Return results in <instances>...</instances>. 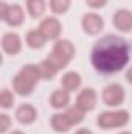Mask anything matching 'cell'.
Here are the masks:
<instances>
[{"label": "cell", "mask_w": 132, "mask_h": 134, "mask_svg": "<svg viewBox=\"0 0 132 134\" xmlns=\"http://www.w3.org/2000/svg\"><path fill=\"white\" fill-rule=\"evenodd\" d=\"M131 59L129 44L117 36L106 34L93 45L90 53V63L101 75H113L121 72Z\"/></svg>", "instance_id": "obj_1"}, {"label": "cell", "mask_w": 132, "mask_h": 134, "mask_svg": "<svg viewBox=\"0 0 132 134\" xmlns=\"http://www.w3.org/2000/svg\"><path fill=\"white\" fill-rule=\"evenodd\" d=\"M75 55H76V48L68 39H58L55 42L50 55L47 56V59L61 72L62 69H65L71 63Z\"/></svg>", "instance_id": "obj_2"}, {"label": "cell", "mask_w": 132, "mask_h": 134, "mask_svg": "<svg viewBox=\"0 0 132 134\" xmlns=\"http://www.w3.org/2000/svg\"><path fill=\"white\" fill-rule=\"evenodd\" d=\"M131 120V114L126 109H110L104 111L97 117V125L101 130H117L124 128Z\"/></svg>", "instance_id": "obj_3"}, {"label": "cell", "mask_w": 132, "mask_h": 134, "mask_svg": "<svg viewBox=\"0 0 132 134\" xmlns=\"http://www.w3.org/2000/svg\"><path fill=\"white\" fill-rule=\"evenodd\" d=\"M0 17L8 27L17 28L25 20V11L20 5H8V3L2 2L0 3Z\"/></svg>", "instance_id": "obj_4"}, {"label": "cell", "mask_w": 132, "mask_h": 134, "mask_svg": "<svg viewBox=\"0 0 132 134\" xmlns=\"http://www.w3.org/2000/svg\"><path fill=\"white\" fill-rule=\"evenodd\" d=\"M101 100L109 108H118L126 100V91L120 83H110L101 91Z\"/></svg>", "instance_id": "obj_5"}, {"label": "cell", "mask_w": 132, "mask_h": 134, "mask_svg": "<svg viewBox=\"0 0 132 134\" xmlns=\"http://www.w3.org/2000/svg\"><path fill=\"white\" fill-rule=\"evenodd\" d=\"M81 28L89 36H97L104 30V19L97 11L86 13L81 19Z\"/></svg>", "instance_id": "obj_6"}, {"label": "cell", "mask_w": 132, "mask_h": 134, "mask_svg": "<svg viewBox=\"0 0 132 134\" xmlns=\"http://www.w3.org/2000/svg\"><path fill=\"white\" fill-rule=\"evenodd\" d=\"M39 31L47 37V41H58L61 39L62 24L58 17H45L39 24Z\"/></svg>", "instance_id": "obj_7"}, {"label": "cell", "mask_w": 132, "mask_h": 134, "mask_svg": "<svg viewBox=\"0 0 132 134\" xmlns=\"http://www.w3.org/2000/svg\"><path fill=\"white\" fill-rule=\"evenodd\" d=\"M22 47H23V42H22V37L20 34L16 33V31H6L2 36V50L9 55V56H16L22 52Z\"/></svg>", "instance_id": "obj_8"}, {"label": "cell", "mask_w": 132, "mask_h": 134, "mask_svg": "<svg viewBox=\"0 0 132 134\" xmlns=\"http://www.w3.org/2000/svg\"><path fill=\"white\" fill-rule=\"evenodd\" d=\"M97 101H98V94L93 87H84L81 89V92L78 94L76 97V106L79 109H82L84 112H90L95 109L97 106Z\"/></svg>", "instance_id": "obj_9"}, {"label": "cell", "mask_w": 132, "mask_h": 134, "mask_svg": "<svg viewBox=\"0 0 132 134\" xmlns=\"http://www.w3.org/2000/svg\"><path fill=\"white\" fill-rule=\"evenodd\" d=\"M113 27L121 33H131L132 31V11L128 8H120L113 13L112 17Z\"/></svg>", "instance_id": "obj_10"}, {"label": "cell", "mask_w": 132, "mask_h": 134, "mask_svg": "<svg viewBox=\"0 0 132 134\" xmlns=\"http://www.w3.org/2000/svg\"><path fill=\"white\" fill-rule=\"evenodd\" d=\"M37 84L33 83L31 80H28L25 75H22L20 72H17L14 76H13V91L20 95V97H28L31 95Z\"/></svg>", "instance_id": "obj_11"}, {"label": "cell", "mask_w": 132, "mask_h": 134, "mask_svg": "<svg viewBox=\"0 0 132 134\" xmlns=\"http://www.w3.org/2000/svg\"><path fill=\"white\" fill-rule=\"evenodd\" d=\"M16 120L20 125H33L34 122L37 120V109L34 108L33 104L30 103H23L16 109Z\"/></svg>", "instance_id": "obj_12"}, {"label": "cell", "mask_w": 132, "mask_h": 134, "mask_svg": "<svg viewBox=\"0 0 132 134\" xmlns=\"http://www.w3.org/2000/svg\"><path fill=\"white\" fill-rule=\"evenodd\" d=\"M70 94L65 91L64 87H59V89H55L51 97H50V106L56 111H62V109H67L68 104H70Z\"/></svg>", "instance_id": "obj_13"}, {"label": "cell", "mask_w": 132, "mask_h": 134, "mask_svg": "<svg viewBox=\"0 0 132 134\" xmlns=\"http://www.w3.org/2000/svg\"><path fill=\"white\" fill-rule=\"evenodd\" d=\"M81 84H82V78H81V75H79L78 72H75V70L65 72V73L62 75V78H61V87H64L68 92H76V91L81 87Z\"/></svg>", "instance_id": "obj_14"}, {"label": "cell", "mask_w": 132, "mask_h": 134, "mask_svg": "<svg viewBox=\"0 0 132 134\" xmlns=\"http://www.w3.org/2000/svg\"><path fill=\"white\" fill-rule=\"evenodd\" d=\"M50 125H51L53 131L61 133V134L70 131V128L73 126V125L70 123L67 114L65 112H62V111H58V112H55V114L51 115V119H50Z\"/></svg>", "instance_id": "obj_15"}, {"label": "cell", "mask_w": 132, "mask_h": 134, "mask_svg": "<svg viewBox=\"0 0 132 134\" xmlns=\"http://www.w3.org/2000/svg\"><path fill=\"white\" fill-rule=\"evenodd\" d=\"M25 5H27V13L33 19H40L45 14L47 8H48L47 0H27Z\"/></svg>", "instance_id": "obj_16"}, {"label": "cell", "mask_w": 132, "mask_h": 134, "mask_svg": "<svg viewBox=\"0 0 132 134\" xmlns=\"http://www.w3.org/2000/svg\"><path fill=\"white\" fill-rule=\"evenodd\" d=\"M25 44H27L30 48H33V50H40V48L47 44V37L39 31V28L30 30V31L27 33V36H25Z\"/></svg>", "instance_id": "obj_17"}, {"label": "cell", "mask_w": 132, "mask_h": 134, "mask_svg": "<svg viewBox=\"0 0 132 134\" xmlns=\"http://www.w3.org/2000/svg\"><path fill=\"white\" fill-rule=\"evenodd\" d=\"M48 8L53 14L62 16L71 8V0H48Z\"/></svg>", "instance_id": "obj_18"}, {"label": "cell", "mask_w": 132, "mask_h": 134, "mask_svg": "<svg viewBox=\"0 0 132 134\" xmlns=\"http://www.w3.org/2000/svg\"><path fill=\"white\" fill-rule=\"evenodd\" d=\"M65 114H67V117H68V120H70V123H71L73 126L82 123V122H84V115H86V112H84L82 109H79L76 104L68 106L65 109Z\"/></svg>", "instance_id": "obj_19"}, {"label": "cell", "mask_w": 132, "mask_h": 134, "mask_svg": "<svg viewBox=\"0 0 132 134\" xmlns=\"http://www.w3.org/2000/svg\"><path fill=\"white\" fill-rule=\"evenodd\" d=\"M39 69H40L42 78H45V80H51V78H55V76L59 73V70L53 66L47 58H45L44 61H40V63H39Z\"/></svg>", "instance_id": "obj_20"}, {"label": "cell", "mask_w": 132, "mask_h": 134, "mask_svg": "<svg viewBox=\"0 0 132 134\" xmlns=\"http://www.w3.org/2000/svg\"><path fill=\"white\" fill-rule=\"evenodd\" d=\"M14 100H16L14 91H9L6 87L2 89V92H0V106H2V109H11L14 106Z\"/></svg>", "instance_id": "obj_21"}, {"label": "cell", "mask_w": 132, "mask_h": 134, "mask_svg": "<svg viewBox=\"0 0 132 134\" xmlns=\"http://www.w3.org/2000/svg\"><path fill=\"white\" fill-rule=\"evenodd\" d=\"M11 128V117L8 114H0V133H8Z\"/></svg>", "instance_id": "obj_22"}, {"label": "cell", "mask_w": 132, "mask_h": 134, "mask_svg": "<svg viewBox=\"0 0 132 134\" xmlns=\"http://www.w3.org/2000/svg\"><path fill=\"white\" fill-rule=\"evenodd\" d=\"M107 2H109V0H86L87 6H89V8H92L93 11H97V9H101V8H104V6L107 5Z\"/></svg>", "instance_id": "obj_23"}, {"label": "cell", "mask_w": 132, "mask_h": 134, "mask_svg": "<svg viewBox=\"0 0 132 134\" xmlns=\"http://www.w3.org/2000/svg\"><path fill=\"white\" fill-rule=\"evenodd\" d=\"M126 80H128L129 84H132V67H129L128 72H126Z\"/></svg>", "instance_id": "obj_24"}, {"label": "cell", "mask_w": 132, "mask_h": 134, "mask_svg": "<svg viewBox=\"0 0 132 134\" xmlns=\"http://www.w3.org/2000/svg\"><path fill=\"white\" fill-rule=\"evenodd\" d=\"M75 134H93V133H92L89 128H79V130H78Z\"/></svg>", "instance_id": "obj_25"}, {"label": "cell", "mask_w": 132, "mask_h": 134, "mask_svg": "<svg viewBox=\"0 0 132 134\" xmlns=\"http://www.w3.org/2000/svg\"><path fill=\"white\" fill-rule=\"evenodd\" d=\"M9 134H25V133H22V131H19V130H14V131H11Z\"/></svg>", "instance_id": "obj_26"}, {"label": "cell", "mask_w": 132, "mask_h": 134, "mask_svg": "<svg viewBox=\"0 0 132 134\" xmlns=\"http://www.w3.org/2000/svg\"><path fill=\"white\" fill-rule=\"evenodd\" d=\"M118 134H132V133H131V131H120Z\"/></svg>", "instance_id": "obj_27"}]
</instances>
